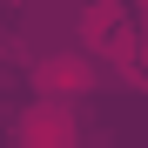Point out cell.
Listing matches in <instances>:
<instances>
[{"label": "cell", "instance_id": "cell-1", "mask_svg": "<svg viewBox=\"0 0 148 148\" xmlns=\"http://www.w3.org/2000/svg\"><path fill=\"white\" fill-rule=\"evenodd\" d=\"M14 141L20 148H81V128H74V108H61V101H40L20 114V128H14Z\"/></svg>", "mask_w": 148, "mask_h": 148}, {"label": "cell", "instance_id": "cell-2", "mask_svg": "<svg viewBox=\"0 0 148 148\" xmlns=\"http://www.w3.org/2000/svg\"><path fill=\"white\" fill-rule=\"evenodd\" d=\"M94 88V61L88 54H47L34 67V94H47V101H67V94H88Z\"/></svg>", "mask_w": 148, "mask_h": 148}]
</instances>
